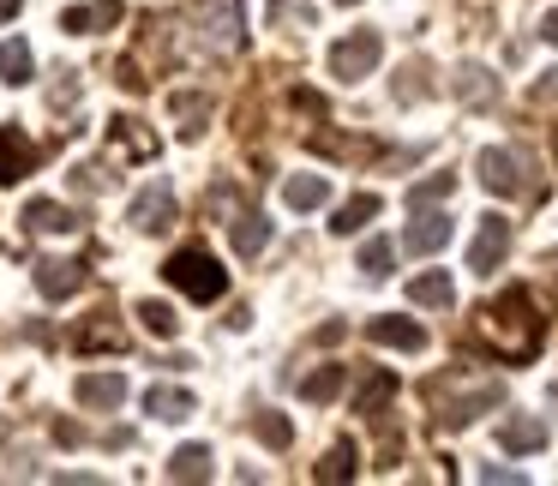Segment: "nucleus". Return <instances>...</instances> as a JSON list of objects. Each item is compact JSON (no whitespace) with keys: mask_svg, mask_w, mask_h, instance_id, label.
<instances>
[{"mask_svg":"<svg viewBox=\"0 0 558 486\" xmlns=\"http://www.w3.org/2000/svg\"><path fill=\"white\" fill-rule=\"evenodd\" d=\"M474 330H481V342L505 366L534 361V354H541V342H546V318L534 313V294L529 289H505L493 306H481V313H474Z\"/></svg>","mask_w":558,"mask_h":486,"instance_id":"1","label":"nucleus"},{"mask_svg":"<svg viewBox=\"0 0 558 486\" xmlns=\"http://www.w3.org/2000/svg\"><path fill=\"white\" fill-rule=\"evenodd\" d=\"M186 19L210 54H234L246 42V0H193Z\"/></svg>","mask_w":558,"mask_h":486,"instance_id":"2","label":"nucleus"},{"mask_svg":"<svg viewBox=\"0 0 558 486\" xmlns=\"http://www.w3.org/2000/svg\"><path fill=\"white\" fill-rule=\"evenodd\" d=\"M162 277H169L186 301H222V289H229V270H222L205 246H181V253H169Z\"/></svg>","mask_w":558,"mask_h":486,"instance_id":"3","label":"nucleus"},{"mask_svg":"<svg viewBox=\"0 0 558 486\" xmlns=\"http://www.w3.org/2000/svg\"><path fill=\"white\" fill-rule=\"evenodd\" d=\"M474 174H481V186L493 198H522L529 193V157L510 145H486L481 157H474Z\"/></svg>","mask_w":558,"mask_h":486,"instance_id":"4","label":"nucleus"},{"mask_svg":"<svg viewBox=\"0 0 558 486\" xmlns=\"http://www.w3.org/2000/svg\"><path fill=\"white\" fill-rule=\"evenodd\" d=\"M378 61H385V37L378 31H349V37L330 42V78H342V85L366 78Z\"/></svg>","mask_w":558,"mask_h":486,"instance_id":"5","label":"nucleus"},{"mask_svg":"<svg viewBox=\"0 0 558 486\" xmlns=\"http://www.w3.org/2000/svg\"><path fill=\"white\" fill-rule=\"evenodd\" d=\"M505 258H510V222L498 217V210H486L481 229H474V241H469V270L474 277H493Z\"/></svg>","mask_w":558,"mask_h":486,"instance_id":"6","label":"nucleus"},{"mask_svg":"<svg viewBox=\"0 0 558 486\" xmlns=\"http://www.w3.org/2000/svg\"><path fill=\"white\" fill-rule=\"evenodd\" d=\"M126 222H133L138 234H169V229H174V186H169V181H150L145 193L133 198Z\"/></svg>","mask_w":558,"mask_h":486,"instance_id":"7","label":"nucleus"},{"mask_svg":"<svg viewBox=\"0 0 558 486\" xmlns=\"http://www.w3.org/2000/svg\"><path fill=\"white\" fill-rule=\"evenodd\" d=\"M366 342H378V349H402V354H421L426 349V330L414 325V318L378 313V318H366Z\"/></svg>","mask_w":558,"mask_h":486,"instance_id":"8","label":"nucleus"},{"mask_svg":"<svg viewBox=\"0 0 558 486\" xmlns=\"http://www.w3.org/2000/svg\"><path fill=\"white\" fill-rule=\"evenodd\" d=\"M402 246H409L414 258H433V253H445L450 246V217L445 210H414V222H409V234H402Z\"/></svg>","mask_w":558,"mask_h":486,"instance_id":"9","label":"nucleus"},{"mask_svg":"<svg viewBox=\"0 0 558 486\" xmlns=\"http://www.w3.org/2000/svg\"><path fill=\"white\" fill-rule=\"evenodd\" d=\"M37 169V145L25 138V126H0V186H19Z\"/></svg>","mask_w":558,"mask_h":486,"instance_id":"10","label":"nucleus"},{"mask_svg":"<svg viewBox=\"0 0 558 486\" xmlns=\"http://www.w3.org/2000/svg\"><path fill=\"white\" fill-rule=\"evenodd\" d=\"M37 289H43V301H73V294L85 289V265H78V258H43Z\"/></svg>","mask_w":558,"mask_h":486,"instance_id":"11","label":"nucleus"},{"mask_svg":"<svg viewBox=\"0 0 558 486\" xmlns=\"http://www.w3.org/2000/svg\"><path fill=\"white\" fill-rule=\"evenodd\" d=\"M73 397L85 402V409H97V414H114L126 402V378L121 373H78Z\"/></svg>","mask_w":558,"mask_h":486,"instance_id":"12","label":"nucleus"},{"mask_svg":"<svg viewBox=\"0 0 558 486\" xmlns=\"http://www.w3.org/2000/svg\"><path fill=\"white\" fill-rule=\"evenodd\" d=\"M109 145H114V157H126V162L157 157V133H145V121H133V114H114L109 121Z\"/></svg>","mask_w":558,"mask_h":486,"instance_id":"13","label":"nucleus"},{"mask_svg":"<svg viewBox=\"0 0 558 486\" xmlns=\"http://www.w3.org/2000/svg\"><path fill=\"white\" fill-rule=\"evenodd\" d=\"M114 25H121V0H90V7H66L61 13L66 37H97V31H114Z\"/></svg>","mask_w":558,"mask_h":486,"instance_id":"14","label":"nucleus"},{"mask_svg":"<svg viewBox=\"0 0 558 486\" xmlns=\"http://www.w3.org/2000/svg\"><path fill=\"white\" fill-rule=\"evenodd\" d=\"M498 445L510 457H534V450H546V421L541 414H510V421H498Z\"/></svg>","mask_w":558,"mask_h":486,"instance_id":"15","label":"nucleus"},{"mask_svg":"<svg viewBox=\"0 0 558 486\" xmlns=\"http://www.w3.org/2000/svg\"><path fill=\"white\" fill-rule=\"evenodd\" d=\"M378 210H385V198H378V193H354L349 205L330 210V234H361L366 222L378 217Z\"/></svg>","mask_w":558,"mask_h":486,"instance_id":"16","label":"nucleus"},{"mask_svg":"<svg viewBox=\"0 0 558 486\" xmlns=\"http://www.w3.org/2000/svg\"><path fill=\"white\" fill-rule=\"evenodd\" d=\"M25 229L31 234H73L78 217L66 205H54V198H31V205H25Z\"/></svg>","mask_w":558,"mask_h":486,"instance_id":"17","label":"nucleus"},{"mask_svg":"<svg viewBox=\"0 0 558 486\" xmlns=\"http://www.w3.org/2000/svg\"><path fill=\"white\" fill-rule=\"evenodd\" d=\"M145 414H150V421H186V414H193V390H181V385H150V390H145Z\"/></svg>","mask_w":558,"mask_h":486,"instance_id":"18","label":"nucleus"},{"mask_svg":"<svg viewBox=\"0 0 558 486\" xmlns=\"http://www.w3.org/2000/svg\"><path fill=\"white\" fill-rule=\"evenodd\" d=\"M330 198V174H289L282 181V205L289 210H318Z\"/></svg>","mask_w":558,"mask_h":486,"instance_id":"19","label":"nucleus"},{"mask_svg":"<svg viewBox=\"0 0 558 486\" xmlns=\"http://www.w3.org/2000/svg\"><path fill=\"white\" fill-rule=\"evenodd\" d=\"M361 474V450L349 445V438H337V445L325 450V462L313 469V481H325V486H342V481H354Z\"/></svg>","mask_w":558,"mask_h":486,"instance_id":"20","label":"nucleus"},{"mask_svg":"<svg viewBox=\"0 0 558 486\" xmlns=\"http://www.w3.org/2000/svg\"><path fill=\"white\" fill-rule=\"evenodd\" d=\"M229 241H234V253H241V258H258L270 246V222L258 217V210H241V217L229 222Z\"/></svg>","mask_w":558,"mask_h":486,"instance_id":"21","label":"nucleus"},{"mask_svg":"<svg viewBox=\"0 0 558 486\" xmlns=\"http://www.w3.org/2000/svg\"><path fill=\"white\" fill-rule=\"evenodd\" d=\"M409 301H414V306H433V313H445V306L457 301V282H450L445 270H421V277L409 282Z\"/></svg>","mask_w":558,"mask_h":486,"instance_id":"22","label":"nucleus"},{"mask_svg":"<svg viewBox=\"0 0 558 486\" xmlns=\"http://www.w3.org/2000/svg\"><path fill=\"white\" fill-rule=\"evenodd\" d=\"M390 397H397V373H378L373 366V373L361 378V390H354V414H378Z\"/></svg>","mask_w":558,"mask_h":486,"instance_id":"23","label":"nucleus"},{"mask_svg":"<svg viewBox=\"0 0 558 486\" xmlns=\"http://www.w3.org/2000/svg\"><path fill=\"white\" fill-rule=\"evenodd\" d=\"M0 85H31V42L25 37L0 42Z\"/></svg>","mask_w":558,"mask_h":486,"instance_id":"24","label":"nucleus"},{"mask_svg":"<svg viewBox=\"0 0 558 486\" xmlns=\"http://www.w3.org/2000/svg\"><path fill=\"white\" fill-rule=\"evenodd\" d=\"M138 330H145V337H157V342H169L174 330H181V318H174V306L169 301H138Z\"/></svg>","mask_w":558,"mask_h":486,"instance_id":"25","label":"nucleus"},{"mask_svg":"<svg viewBox=\"0 0 558 486\" xmlns=\"http://www.w3.org/2000/svg\"><path fill=\"white\" fill-rule=\"evenodd\" d=\"M169 481H210V450L205 445H181L169 457Z\"/></svg>","mask_w":558,"mask_h":486,"instance_id":"26","label":"nucleus"},{"mask_svg":"<svg viewBox=\"0 0 558 486\" xmlns=\"http://www.w3.org/2000/svg\"><path fill=\"white\" fill-rule=\"evenodd\" d=\"M342 378H349V366L330 361V366H318V373H306V378H301V397H306V402H330V397L342 390Z\"/></svg>","mask_w":558,"mask_h":486,"instance_id":"27","label":"nucleus"},{"mask_svg":"<svg viewBox=\"0 0 558 486\" xmlns=\"http://www.w3.org/2000/svg\"><path fill=\"white\" fill-rule=\"evenodd\" d=\"M457 193V174H426V181L409 186V210H426V205H445Z\"/></svg>","mask_w":558,"mask_h":486,"instance_id":"28","label":"nucleus"},{"mask_svg":"<svg viewBox=\"0 0 558 486\" xmlns=\"http://www.w3.org/2000/svg\"><path fill=\"white\" fill-rule=\"evenodd\" d=\"M390 258H397V246L378 234V241H366L361 246V277H373V282H385L390 277Z\"/></svg>","mask_w":558,"mask_h":486,"instance_id":"29","label":"nucleus"},{"mask_svg":"<svg viewBox=\"0 0 558 486\" xmlns=\"http://www.w3.org/2000/svg\"><path fill=\"white\" fill-rule=\"evenodd\" d=\"M270 25H294V31H313L318 13L306 0H270Z\"/></svg>","mask_w":558,"mask_h":486,"instance_id":"30","label":"nucleus"},{"mask_svg":"<svg viewBox=\"0 0 558 486\" xmlns=\"http://www.w3.org/2000/svg\"><path fill=\"white\" fill-rule=\"evenodd\" d=\"M457 97H469V102H493V97H498V85L486 78V66H462V73H457Z\"/></svg>","mask_w":558,"mask_h":486,"instance_id":"31","label":"nucleus"},{"mask_svg":"<svg viewBox=\"0 0 558 486\" xmlns=\"http://www.w3.org/2000/svg\"><path fill=\"white\" fill-rule=\"evenodd\" d=\"M174 114H181V133L186 138H198V133H205V121H210V97H186V90H181V97H174Z\"/></svg>","mask_w":558,"mask_h":486,"instance_id":"32","label":"nucleus"},{"mask_svg":"<svg viewBox=\"0 0 558 486\" xmlns=\"http://www.w3.org/2000/svg\"><path fill=\"white\" fill-rule=\"evenodd\" d=\"M253 433H258V438H265V445H270V450H289V438H294V426H289V421H282V414H270V409H258V414H253Z\"/></svg>","mask_w":558,"mask_h":486,"instance_id":"33","label":"nucleus"},{"mask_svg":"<svg viewBox=\"0 0 558 486\" xmlns=\"http://www.w3.org/2000/svg\"><path fill=\"white\" fill-rule=\"evenodd\" d=\"M73 186H78V193H90V198H97V193H109V174H102V169H90V162H78V169H73Z\"/></svg>","mask_w":558,"mask_h":486,"instance_id":"34","label":"nucleus"},{"mask_svg":"<svg viewBox=\"0 0 558 486\" xmlns=\"http://www.w3.org/2000/svg\"><path fill=\"white\" fill-rule=\"evenodd\" d=\"M78 342H85V349H121V330H109V325H97V330H78Z\"/></svg>","mask_w":558,"mask_h":486,"instance_id":"35","label":"nucleus"},{"mask_svg":"<svg viewBox=\"0 0 558 486\" xmlns=\"http://www.w3.org/2000/svg\"><path fill=\"white\" fill-rule=\"evenodd\" d=\"M73 102H78V78L61 73V85H54V109H73Z\"/></svg>","mask_w":558,"mask_h":486,"instance_id":"36","label":"nucleus"},{"mask_svg":"<svg viewBox=\"0 0 558 486\" xmlns=\"http://www.w3.org/2000/svg\"><path fill=\"white\" fill-rule=\"evenodd\" d=\"M481 481H498V486H522V474H517V469H505V462H486V469H481Z\"/></svg>","mask_w":558,"mask_h":486,"instance_id":"37","label":"nucleus"},{"mask_svg":"<svg viewBox=\"0 0 558 486\" xmlns=\"http://www.w3.org/2000/svg\"><path fill=\"white\" fill-rule=\"evenodd\" d=\"M114 73H121V78H114V85H121V90H145V73H138L133 61H121V66H114Z\"/></svg>","mask_w":558,"mask_h":486,"instance_id":"38","label":"nucleus"},{"mask_svg":"<svg viewBox=\"0 0 558 486\" xmlns=\"http://www.w3.org/2000/svg\"><path fill=\"white\" fill-rule=\"evenodd\" d=\"M541 37H546V42H553V49H558V7H553V13L541 19Z\"/></svg>","mask_w":558,"mask_h":486,"instance_id":"39","label":"nucleus"},{"mask_svg":"<svg viewBox=\"0 0 558 486\" xmlns=\"http://www.w3.org/2000/svg\"><path fill=\"white\" fill-rule=\"evenodd\" d=\"M541 97H558V73H546L541 85H534V102H541Z\"/></svg>","mask_w":558,"mask_h":486,"instance_id":"40","label":"nucleus"},{"mask_svg":"<svg viewBox=\"0 0 558 486\" xmlns=\"http://www.w3.org/2000/svg\"><path fill=\"white\" fill-rule=\"evenodd\" d=\"M25 13V0H0V25H7V19H19Z\"/></svg>","mask_w":558,"mask_h":486,"instance_id":"41","label":"nucleus"},{"mask_svg":"<svg viewBox=\"0 0 558 486\" xmlns=\"http://www.w3.org/2000/svg\"><path fill=\"white\" fill-rule=\"evenodd\" d=\"M0 445H7V421H0Z\"/></svg>","mask_w":558,"mask_h":486,"instance_id":"42","label":"nucleus"},{"mask_svg":"<svg viewBox=\"0 0 558 486\" xmlns=\"http://www.w3.org/2000/svg\"><path fill=\"white\" fill-rule=\"evenodd\" d=\"M337 7H361V0H337Z\"/></svg>","mask_w":558,"mask_h":486,"instance_id":"43","label":"nucleus"}]
</instances>
